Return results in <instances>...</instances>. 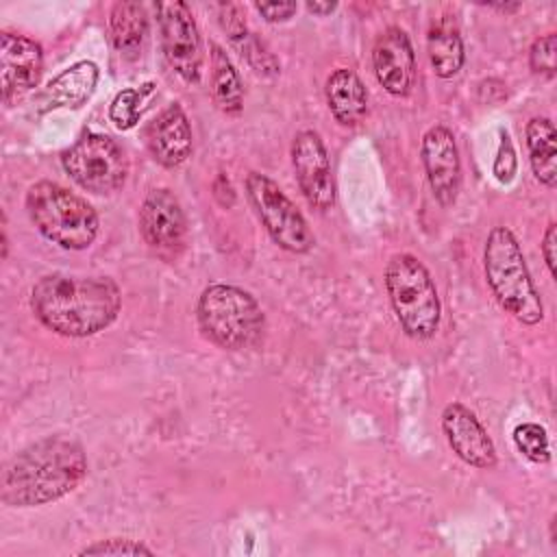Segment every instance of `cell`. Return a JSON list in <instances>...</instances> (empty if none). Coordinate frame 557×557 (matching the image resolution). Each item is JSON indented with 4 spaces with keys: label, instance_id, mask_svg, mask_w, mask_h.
<instances>
[{
    "label": "cell",
    "instance_id": "6da1fadb",
    "mask_svg": "<svg viewBox=\"0 0 557 557\" xmlns=\"http://www.w3.org/2000/svg\"><path fill=\"white\" fill-rule=\"evenodd\" d=\"M122 292L109 276L54 272L30 289V309L50 331L65 337H89L104 331L120 313Z\"/></svg>",
    "mask_w": 557,
    "mask_h": 557
},
{
    "label": "cell",
    "instance_id": "7a4b0ae2",
    "mask_svg": "<svg viewBox=\"0 0 557 557\" xmlns=\"http://www.w3.org/2000/svg\"><path fill=\"white\" fill-rule=\"evenodd\" d=\"M85 474L83 444L67 435H48L11 457L2 472L0 496L9 507L48 505L74 492Z\"/></svg>",
    "mask_w": 557,
    "mask_h": 557
},
{
    "label": "cell",
    "instance_id": "3957f363",
    "mask_svg": "<svg viewBox=\"0 0 557 557\" xmlns=\"http://www.w3.org/2000/svg\"><path fill=\"white\" fill-rule=\"evenodd\" d=\"M483 272L496 302L518 322L535 326L544 318V307L522 248L507 226H494L483 248Z\"/></svg>",
    "mask_w": 557,
    "mask_h": 557
},
{
    "label": "cell",
    "instance_id": "277c9868",
    "mask_svg": "<svg viewBox=\"0 0 557 557\" xmlns=\"http://www.w3.org/2000/svg\"><path fill=\"white\" fill-rule=\"evenodd\" d=\"M196 318L202 335L224 350L257 346L265 329L259 302L246 289L226 283H213L202 289Z\"/></svg>",
    "mask_w": 557,
    "mask_h": 557
},
{
    "label": "cell",
    "instance_id": "5b68a950",
    "mask_svg": "<svg viewBox=\"0 0 557 557\" xmlns=\"http://www.w3.org/2000/svg\"><path fill=\"white\" fill-rule=\"evenodd\" d=\"M26 211L37 231L65 250H85L98 235L94 207L52 181H39L26 191Z\"/></svg>",
    "mask_w": 557,
    "mask_h": 557
},
{
    "label": "cell",
    "instance_id": "8992f818",
    "mask_svg": "<svg viewBox=\"0 0 557 557\" xmlns=\"http://www.w3.org/2000/svg\"><path fill=\"white\" fill-rule=\"evenodd\" d=\"M385 289L405 335L429 339L437 333L442 318L437 287L418 257L394 255L385 265Z\"/></svg>",
    "mask_w": 557,
    "mask_h": 557
},
{
    "label": "cell",
    "instance_id": "52a82bcc",
    "mask_svg": "<svg viewBox=\"0 0 557 557\" xmlns=\"http://www.w3.org/2000/svg\"><path fill=\"white\" fill-rule=\"evenodd\" d=\"M246 194L274 244L294 255H305L313 248L315 237L305 215L270 176L261 172H248Z\"/></svg>",
    "mask_w": 557,
    "mask_h": 557
},
{
    "label": "cell",
    "instance_id": "ba28073f",
    "mask_svg": "<svg viewBox=\"0 0 557 557\" xmlns=\"http://www.w3.org/2000/svg\"><path fill=\"white\" fill-rule=\"evenodd\" d=\"M61 163L78 187L98 196L117 191L128 174L124 150L102 133H85L61 154Z\"/></svg>",
    "mask_w": 557,
    "mask_h": 557
},
{
    "label": "cell",
    "instance_id": "9c48e42d",
    "mask_svg": "<svg viewBox=\"0 0 557 557\" xmlns=\"http://www.w3.org/2000/svg\"><path fill=\"white\" fill-rule=\"evenodd\" d=\"M157 22L161 33V50L168 65L189 85H198L202 76V41L189 7L181 0L157 4Z\"/></svg>",
    "mask_w": 557,
    "mask_h": 557
},
{
    "label": "cell",
    "instance_id": "30bf717a",
    "mask_svg": "<svg viewBox=\"0 0 557 557\" xmlns=\"http://www.w3.org/2000/svg\"><path fill=\"white\" fill-rule=\"evenodd\" d=\"M139 233L150 250L163 259H174L187 237V220L178 198L168 189L159 187L148 191L139 209Z\"/></svg>",
    "mask_w": 557,
    "mask_h": 557
},
{
    "label": "cell",
    "instance_id": "8fae6325",
    "mask_svg": "<svg viewBox=\"0 0 557 557\" xmlns=\"http://www.w3.org/2000/svg\"><path fill=\"white\" fill-rule=\"evenodd\" d=\"M292 165L298 187L315 211L335 205V178L324 141L315 131H300L292 141Z\"/></svg>",
    "mask_w": 557,
    "mask_h": 557
},
{
    "label": "cell",
    "instance_id": "7c38bea8",
    "mask_svg": "<svg viewBox=\"0 0 557 557\" xmlns=\"http://www.w3.org/2000/svg\"><path fill=\"white\" fill-rule=\"evenodd\" d=\"M420 157L435 200L442 207L455 205L461 187V161L453 131L442 124L431 126L422 137Z\"/></svg>",
    "mask_w": 557,
    "mask_h": 557
},
{
    "label": "cell",
    "instance_id": "4fadbf2b",
    "mask_svg": "<svg viewBox=\"0 0 557 557\" xmlns=\"http://www.w3.org/2000/svg\"><path fill=\"white\" fill-rule=\"evenodd\" d=\"M44 74L41 46L24 35L2 33L0 37V81L2 100L11 104L22 94L39 85Z\"/></svg>",
    "mask_w": 557,
    "mask_h": 557
},
{
    "label": "cell",
    "instance_id": "5bb4252c",
    "mask_svg": "<svg viewBox=\"0 0 557 557\" xmlns=\"http://www.w3.org/2000/svg\"><path fill=\"white\" fill-rule=\"evenodd\" d=\"M442 431L453 453L468 466L490 470L496 466V448L474 411L461 403H450L442 411Z\"/></svg>",
    "mask_w": 557,
    "mask_h": 557
},
{
    "label": "cell",
    "instance_id": "9a60e30c",
    "mask_svg": "<svg viewBox=\"0 0 557 557\" xmlns=\"http://www.w3.org/2000/svg\"><path fill=\"white\" fill-rule=\"evenodd\" d=\"M372 65L379 85L392 96H407L416 81V54L409 35L398 28H385L372 50Z\"/></svg>",
    "mask_w": 557,
    "mask_h": 557
},
{
    "label": "cell",
    "instance_id": "2e32d148",
    "mask_svg": "<svg viewBox=\"0 0 557 557\" xmlns=\"http://www.w3.org/2000/svg\"><path fill=\"white\" fill-rule=\"evenodd\" d=\"M148 148L163 168H178L191 154V126L181 104H168L148 128Z\"/></svg>",
    "mask_w": 557,
    "mask_h": 557
},
{
    "label": "cell",
    "instance_id": "e0dca14e",
    "mask_svg": "<svg viewBox=\"0 0 557 557\" xmlns=\"http://www.w3.org/2000/svg\"><path fill=\"white\" fill-rule=\"evenodd\" d=\"M98 65L94 61H76L61 74H57L44 89L39 98V111H50V109H78L83 107L98 83Z\"/></svg>",
    "mask_w": 557,
    "mask_h": 557
},
{
    "label": "cell",
    "instance_id": "ac0fdd59",
    "mask_svg": "<svg viewBox=\"0 0 557 557\" xmlns=\"http://www.w3.org/2000/svg\"><path fill=\"white\" fill-rule=\"evenodd\" d=\"M326 102L342 126H357L368 113V91L350 67H337L326 78Z\"/></svg>",
    "mask_w": 557,
    "mask_h": 557
},
{
    "label": "cell",
    "instance_id": "d6986e66",
    "mask_svg": "<svg viewBox=\"0 0 557 557\" xmlns=\"http://www.w3.org/2000/svg\"><path fill=\"white\" fill-rule=\"evenodd\" d=\"M426 50H429L431 67L440 78H453L463 67V61H466L463 41L459 35V26L453 17L444 15L431 24L429 37H426Z\"/></svg>",
    "mask_w": 557,
    "mask_h": 557
},
{
    "label": "cell",
    "instance_id": "ffe728a7",
    "mask_svg": "<svg viewBox=\"0 0 557 557\" xmlns=\"http://www.w3.org/2000/svg\"><path fill=\"white\" fill-rule=\"evenodd\" d=\"M148 33V15L144 4L122 0L111 7L109 13V37L113 48L122 57H137Z\"/></svg>",
    "mask_w": 557,
    "mask_h": 557
},
{
    "label": "cell",
    "instance_id": "44dd1931",
    "mask_svg": "<svg viewBox=\"0 0 557 557\" xmlns=\"http://www.w3.org/2000/svg\"><path fill=\"white\" fill-rule=\"evenodd\" d=\"M529 163L535 178L546 185L555 187L557 183V131L548 117H533L527 122L524 128Z\"/></svg>",
    "mask_w": 557,
    "mask_h": 557
},
{
    "label": "cell",
    "instance_id": "7402d4cb",
    "mask_svg": "<svg viewBox=\"0 0 557 557\" xmlns=\"http://www.w3.org/2000/svg\"><path fill=\"white\" fill-rule=\"evenodd\" d=\"M211 94L215 104L228 115H237L244 107L239 74L218 44H211Z\"/></svg>",
    "mask_w": 557,
    "mask_h": 557
},
{
    "label": "cell",
    "instance_id": "603a6c76",
    "mask_svg": "<svg viewBox=\"0 0 557 557\" xmlns=\"http://www.w3.org/2000/svg\"><path fill=\"white\" fill-rule=\"evenodd\" d=\"M152 91V83H146L141 89H122L115 94L111 107H109V120L117 131H128L139 122L141 115V102L144 96Z\"/></svg>",
    "mask_w": 557,
    "mask_h": 557
},
{
    "label": "cell",
    "instance_id": "cb8c5ba5",
    "mask_svg": "<svg viewBox=\"0 0 557 557\" xmlns=\"http://www.w3.org/2000/svg\"><path fill=\"white\" fill-rule=\"evenodd\" d=\"M513 444L516 448L533 463H548L550 448H548V435L546 429L537 422H520L513 429Z\"/></svg>",
    "mask_w": 557,
    "mask_h": 557
},
{
    "label": "cell",
    "instance_id": "d4e9b609",
    "mask_svg": "<svg viewBox=\"0 0 557 557\" xmlns=\"http://www.w3.org/2000/svg\"><path fill=\"white\" fill-rule=\"evenodd\" d=\"M235 48H237V52L248 61V65H250L259 76L272 78V76H276V74L281 72V65H278L276 57H274V54L268 50V46H265L259 37H255L252 33H248L244 39H239V41L235 44Z\"/></svg>",
    "mask_w": 557,
    "mask_h": 557
},
{
    "label": "cell",
    "instance_id": "484cf974",
    "mask_svg": "<svg viewBox=\"0 0 557 557\" xmlns=\"http://www.w3.org/2000/svg\"><path fill=\"white\" fill-rule=\"evenodd\" d=\"M529 63L535 74L553 78L557 72V35L548 33L533 41L529 50Z\"/></svg>",
    "mask_w": 557,
    "mask_h": 557
},
{
    "label": "cell",
    "instance_id": "4316f807",
    "mask_svg": "<svg viewBox=\"0 0 557 557\" xmlns=\"http://www.w3.org/2000/svg\"><path fill=\"white\" fill-rule=\"evenodd\" d=\"M78 555H152V548L137 540L126 537H111V540H98L85 548L78 550Z\"/></svg>",
    "mask_w": 557,
    "mask_h": 557
},
{
    "label": "cell",
    "instance_id": "83f0119b",
    "mask_svg": "<svg viewBox=\"0 0 557 557\" xmlns=\"http://www.w3.org/2000/svg\"><path fill=\"white\" fill-rule=\"evenodd\" d=\"M518 170V159H516V150L513 144L509 139V135L503 131L500 133V144H498V152L494 157V165H492V174L496 176L498 183H511Z\"/></svg>",
    "mask_w": 557,
    "mask_h": 557
},
{
    "label": "cell",
    "instance_id": "f1b7e54d",
    "mask_svg": "<svg viewBox=\"0 0 557 557\" xmlns=\"http://www.w3.org/2000/svg\"><path fill=\"white\" fill-rule=\"evenodd\" d=\"M255 9L261 13L265 22L278 24V22H287L298 11V4L296 2H257Z\"/></svg>",
    "mask_w": 557,
    "mask_h": 557
},
{
    "label": "cell",
    "instance_id": "f546056e",
    "mask_svg": "<svg viewBox=\"0 0 557 557\" xmlns=\"http://www.w3.org/2000/svg\"><path fill=\"white\" fill-rule=\"evenodd\" d=\"M540 246H542L544 263H546L550 276H555V274H557V272H555V246H557V226H555V222H550V224L546 226V233H544Z\"/></svg>",
    "mask_w": 557,
    "mask_h": 557
},
{
    "label": "cell",
    "instance_id": "4dcf8cb0",
    "mask_svg": "<svg viewBox=\"0 0 557 557\" xmlns=\"http://www.w3.org/2000/svg\"><path fill=\"white\" fill-rule=\"evenodd\" d=\"M305 7L313 15H329V13H333L337 9V2H307Z\"/></svg>",
    "mask_w": 557,
    "mask_h": 557
},
{
    "label": "cell",
    "instance_id": "1f68e13d",
    "mask_svg": "<svg viewBox=\"0 0 557 557\" xmlns=\"http://www.w3.org/2000/svg\"><path fill=\"white\" fill-rule=\"evenodd\" d=\"M518 7H520V4H494L492 9H498V11H505V13H507V11H516Z\"/></svg>",
    "mask_w": 557,
    "mask_h": 557
}]
</instances>
